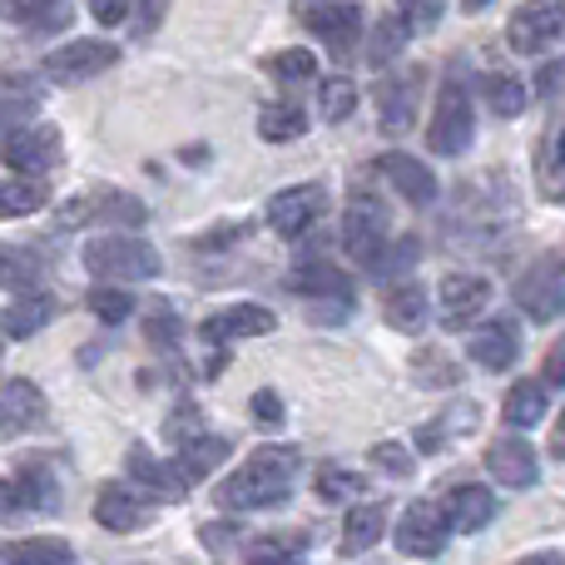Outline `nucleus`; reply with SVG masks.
<instances>
[{
	"mask_svg": "<svg viewBox=\"0 0 565 565\" xmlns=\"http://www.w3.org/2000/svg\"><path fill=\"white\" fill-rule=\"evenodd\" d=\"M516 565H565L561 551H536V556H521Z\"/></svg>",
	"mask_w": 565,
	"mask_h": 565,
	"instance_id": "13d9d810",
	"label": "nucleus"
},
{
	"mask_svg": "<svg viewBox=\"0 0 565 565\" xmlns=\"http://www.w3.org/2000/svg\"><path fill=\"white\" fill-rule=\"evenodd\" d=\"M282 288L298 292V298H308V302H318V298H352V278L342 274L338 264H322V258H302V264L282 278Z\"/></svg>",
	"mask_w": 565,
	"mask_h": 565,
	"instance_id": "a878e982",
	"label": "nucleus"
},
{
	"mask_svg": "<svg viewBox=\"0 0 565 565\" xmlns=\"http://www.w3.org/2000/svg\"><path fill=\"white\" fill-rule=\"evenodd\" d=\"M60 302L50 298V292H20L15 302H6V312H0V332L15 342L35 338V332H45L50 322H55Z\"/></svg>",
	"mask_w": 565,
	"mask_h": 565,
	"instance_id": "bb28decb",
	"label": "nucleus"
},
{
	"mask_svg": "<svg viewBox=\"0 0 565 565\" xmlns=\"http://www.w3.org/2000/svg\"><path fill=\"white\" fill-rule=\"evenodd\" d=\"M467 358L477 362V367H487V372L516 367V362H521V322L507 318V312H501V318H487L467 338Z\"/></svg>",
	"mask_w": 565,
	"mask_h": 565,
	"instance_id": "dca6fc26",
	"label": "nucleus"
},
{
	"mask_svg": "<svg viewBox=\"0 0 565 565\" xmlns=\"http://www.w3.org/2000/svg\"><path fill=\"white\" fill-rule=\"evenodd\" d=\"M536 89H541V95H561V89H565V60H546V65H541Z\"/></svg>",
	"mask_w": 565,
	"mask_h": 565,
	"instance_id": "6e6d98bb",
	"label": "nucleus"
},
{
	"mask_svg": "<svg viewBox=\"0 0 565 565\" xmlns=\"http://www.w3.org/2000/svg\"><path fill=\"white\" fill-rule=\"evenodd\" d=\"M79 264L89 268L95 282H109V288H125V282H149L159 278V248L139 234H99L79 248Z\"/></svg>",
	"mask_w": 565,
	"mask_h": 565,
	"instance_id": "f03ea898",
	"label": "nucleus"
},
{
	"mask_svg": "<svg viewBox=\"0 0 565 565\" xmlns=\"http://www.w3.org/2000/svg\"><path fill=\"white\" fill-rule=\"evenodd\" d=\"M412 377H417L422 387H457V382H461V367L447 358V352L417 348V352H412Z\"/></svg>",
	"mask_w": 565,
	"mask_h": 565,
	"instance_id": "a19ab883",
	"label": "nucleus"
},
{
	"mask_svg": "<svg viewBox=\"0 0 565 565\" xmlns=\"http://www.w3.org/2000/svg\"><path fill=\"white\" fill-rule=\"evenodd\" d=\"M95 521H99L105 531H119V536H129V531H145L149 521H154V507H149V497H139L135 487L115 481V487H99V497H95Z\"/></svg>",
	"mask_w": 565,
	"mask_h": 565,
	"instance_id": "aec40b11",
	"label": "nucleus"
},
{
	"mask_svg": "<svg viewBox=\"0 0 565 565\" xmlns=\"http://www.w3.org/2000/svg\"><path fill=\"white\" fill-rule=\"evenodd\" d=\"M264 70L274 79H282V85H308V79H318V55H312V50H302V45H292V50L268 55Z\"/></svg>",
	"mask_w": 565,
	"mask_h": 565,
	"instance_id": "ea45409f",
	"label": "nucleus"
},
{
	"mask_svg": "<svg viewBox=\"0 0 565 565\" xmlns=\"http://www.w3.org/2000/svg\"><path fill=\"white\" fill-rule=\"evenodd\" d=\"M352 312H358V302H352V298H318V302H302V318L318 322V328H338V322H348Z\"/></svg>",
	"mask_w": 565,
	"mask_h": 565,
	"instance_id": "de8ad7c7",
	"label": "nucleus"
},
{
	"mask_svg": "<svg viewBox=\"0 0 565 565\" xmlns=\"http://www.w3.org/2000/svg\"><path fill=\"white\" fill-rule=\"evenodd\" d=\"M407 40H412V30L402 25L397 15H382L377 25H372V35H367V45H362V55H367L372 70H387L392 60L407 50Z\"/></svg>",
	"mask_w": 565,
	"mask_h": 565,
	"instance_id": "c9c22d12",
	"label": "nucleus"
},
{
	"mask_svg": "<svg viewBox=\"0 0 565 565\" xmlns=\"http://www.w3.org/2000/svg\"><path fill=\"white\" fill-rule=\"evenodd\" d=\"M298 477H302V457L292 447H258L244 467L218 481L214 501L218 511H234V516H244V511H278L292 501Z\"/></svg>",
	"mask_w": 565,
	"mask_h": 565,
	"instance_id": "f257e3e1",
	"label": "nucleus"
},
{
	"mask_svg": "<svg viewBox=\"0 0 565 565\" xmlns=\"http://www.w3.org/2000/svg\"><path fill=\"white\" fill-rule=\"evenodd\" d=\"M35 105H40V95L30 79H0V139L25 129L35 119Z\"/></svg>",
	"mask_w": 565,
	"mask_h": 565,
	"instance_id": "72a5a7b5",
	"label": "nucleus"
},
{
	"mask_svg": "<svg viewBox=\"0 0 565 565\" xmlns=\"http://www.w3.org/2000/svg\"><path fill=\"white\" fill-rule=\"evenodd\" d=\"M199 431H204V417H199V407H179L174 417L164 422V437L174 441V447H184V441H194Z\"/></svg>",
	"mask_w": 565,
	"mask_h": 565,
	"instance_id": "3c124183",
	"label": "nucleus"
},
{
	"mask_svg": "<svg viewBox=\"0 0 565 565\" xmlns=\"http://www.w3.org/2000/svg\"><path fill=\"white\" fill-rule=\"evenodd\" d=\"M248 565H298V561H248Z\"/></svg>",
	"mask_w": 565,
	"mask_h": 565,
	"instance_id": "e2e57ef3",
	"label": "nucleus"
},
{
	"mask_svg": "<svg viewBox=\"0 0 565 565\" xmlns=\"http://www.w3.org/2000/svg\"><path fill=\"white\" fill-rule=\"evenodd\" d=\"M551 412V387L541 377H521L516 387L507 392V402H501V417H507L511 431H531L541 427Z\"/></svg>",
	"mask_w": 565,
	"mask_h": 565,
	"instance_id": "c85d7f7f",
	"label": "nucleus"
},
{
	"mask_svg": "<svg viewBox=\"0 0 565 565\" xmlns=\"http://www.w3.org/2000/svg\"><path fill=\"white\" fill-rule=\"evenodd\" d=\"M50 417L45 392L35 387L30 377H10L0 382V431L6 437H25V431H40Z\"/></svg>",
	"mask_w": 565,
	"mask_h": 565,
	"instance_id": "a211bd4d",
	"label": "nucleus"
},
{
	"mask_svg": "<svg viewBox=\"0 0 565 565\" xmlns=\"http://www.w3.org/2000/svg\"><path fill=\"white\" fill-rule=\"evenodd\" d=\"M487 471H491V481H497V487L531 491L541 481V457H536V447H531L521 431H507V437H497L487 447Z\"/></svg>",
	"mask_w": 565,
	"mask_h": 565,
	"instance_id": "4468645a",
	"label": "nucleus"
},
{
	"mask_svg": "<svg viewBox=\"0 0 565 565\" xmlns=\"http://www.w3.org/2000/svg\"><path fill=\"white\" fill-rule=\"evenodd\" d=\"M511 298H516V308L526 312L531 322H556L565 312V264L561 258H541V264H531L526 274L516 278Z\"/></svg>",
	"mask_w": 565,
	"mask_h": 565,
	"instance_id": "1a4fd4ad",
	"label": "nucleus"
},
{
	"mask_svg": "<svg viewBox=\"0 0 565 565\" xmlns=\"http://www.w3.org/2000/svg\"><path fill=\"white\" fill-rule=\"evenodd\" d=\"M248 412H254V422L264 431H278L282 422H288V407H282V397H278L274 387H258L254 397H248Z\"/></svg>",
	"mask_w": 565,
	"mask_h": 565,
	"instance_id": "09e8293b",
	"label": "nucleus"
},
{
	"mask_svg": "<svg viewBox=\"0 0 565 565\" xmlns=\"http://www.w3.org/2000/svg\"><path fill=\"white\" fill-rule=\"evenodd\" d=\"M278 328V312L264 308V302H234V308L214 312V318L199 322V338L209 348H228V342H248V338H264V332Z\"/></svg>",
	"mask_w": 565,
	"mask_h": 565,
	"instance_id": "2eb2a0df",
	"label": "nucleus"
},
{
	"mask_svg": "<svg viewBox=\"0 0 565 565\" xmlns=\"http://www.w3.org/2000/svg\"><path fill=\"white\" fill-rule=\"evenodd\" d=\"M125 467H129V481H135L139 497H149V501H184L189 497V487L179 481L174 461H159L149 447H129Z\"/></svg>",
	"mask_w": 565,
	"mask_h": 565,
	"instance_id": "412c9836",
	"label": "nucleus"
},
{
	"mask_svg": "<svg viewBox=\"0 0 565 565\" xmlns=\"http://www.w3.org/2000/svg\"><path fill=\"white\" fill-rule=\"evenodd\" d=\"M372 467L397 477V481H407L412 471H417V461H412V451L402 447V441H377V447H372Z\"/></svg>",
	"mask_w": 565,
	"mask_h": 565,
	"instance_id": "49530a36",
	"label": "nucleus"
},
{
	"mask_svg": "<svg viewBox=\"0 0 565 565\" xmlns=\"http://www.w3.org/2000/svg\"><path fill=\"white\" fill-rule=\"evenodd\" d=\"M145 338L154 342V348H174V342L184 338V322H179V312L159 308V312H149V322H145Z\"/></svg>",
	"mask_w": 565,
	"mask_h": 565,
	"instance_id": "8fccbe9b",
	"label": "nucleus"
},
{
	"mask_svg": "<svg viewBox=\"0 0 565 565\" xmlns=\"http://www.w3.org/2000/svg\"><path fill=\"white\" fill-rule=\"evenodd\" d=\"M441 511H447V526L451 531H461V536H477V531H487L491 521H497V491L477 487V481H467V487H451V497L441 501Z\"/></svg>",
	"mask_w": 565,
	"mask_h": 565,
	"instance_id": "5701e85b",
	"label": "nucleus"
},
{
	"mask_svg": "<svg viewBox=\"0 0 565 565\" xmlns=\"http://www.w3.org/2000/svg\"><path fill=\"white\" fill-rule=\"evenodd\" d=\"M561 35H565V6H556V0L516 10V20L507 25L511 50H521V55H546Z\"/></svg>",
	"mask_w": 565,
	"mask_h": 565,
	"instance_id": "f3484780",
	"label": "nucleus"
},
{
	"mask_svg": "<svg viewBox=\"0 0 565 565\" xmlns=\"http://www.w3.org/2000/svg\"><path fill=\"white\" fill-rule=\"evenodd\" d=\"M89 15H95V25H125L129 0H89Z\"/></svg>",
	"mask_w": 565,
	"mask_h": 565,
	"instance_id": "5fc2aeb1",
	"label": "nucleus"
},
{
	"mask_svg": "<svg viewBox=\"0 0 565 565\" xmlns=\"http://www.w3.org/2000/svg\"><path fill=\"white\" fill-rule=\"evenodd\" d=\"M6 511H15V501H10V481H0V516Z\"/></svg>",
	"mask_w": 565,
	"mask_h": 565,
	"instance_id": "bf43d9fd",
	"label": "nucleus"
},
{
	"mask_svg": "<svg viewBox=\"0 0 565 565\" xmlns=\"http://www.w3.org/2000/svg\"><path fill=\"white\" fill-rule=\"evenodd\" d=\"M471 139H477V105H471V89L461 75H447L437 89L431 125H427V149L441 159H457L471 149Z\"/></svg>",
	"mask_w": 565,
	"mask_h": 565,
	"instance_id": "7ed1b4c3",
	"label": "nucleus"
},
{
	"mask_svg": "<svg viewBox=\"0 0 565 565\" xmlns=\"http://www.w3.org/2000/svg\"><path fill=\"white\" fill-rule=\"evenodd\" d=\"M0 20L20 25L25 35H55L75 20V0H0Z\"/></svg>",
	"mask_w": 565,
	"mask_h": 565,
	"instance_id": "393cba45",
	"label": "nucleus"
},
{
	"mask_svg": "<svg viewBox=\"0 0 565 565\" xmlns=\"http://www.w3.org/2000/svg\"><path fill=\"white\" fill-rule=\"evenodd\" d=\"M417 254H422V244L407 234V238H397V244H387V248H382V254H377V264H372L367 274H372V278H382V282H387V278H402V274H412V264H417Z\"/></svg>",
	"mask_w": 565,
	"mask_h": 565,
	"instance_id": "c03bdc74",
	"label": "nucleus"
},
{
	"mask_svg": "<svg viewBox=\"0 0 565 565\" xmlns=\"http://www.w3.org/2000/svg\"><path fill=\"white\" fill-rule=\"evenodd\" d=\"M10 501L25 511H40V516H50V511H60V481L55 471L45 467V461H25V467L15 471V481H10Z\"/></svg>",
	"mask_w": 565,
	"mask_h": 565,
	"instance_id": "cd10ccee",
	"label": "nucleus"
},
{
	"mask_svg": "<svg viewBox=\"0 0 565 565\" xmlns=\"http://www.w3.org/2000/svg\"><path fill=\"white\" fill-rule=\"evenodd\" d=\"M487 6H497V0H461V10H467V15H477V10H487Z\"/></svg>",
	"mask_w": 565,
	"mask_h": 565,
	"instance_id": "052dcab7",
	"label": "nucleus"
},
{
	"mask_svg": "<svg viewBox=\"0 0 565 565\" xmlns=\"http://www.w3.org/2000/svg\"><path fill=\"white\" fill-rule=\"evenodd\" d=\"M254 129H258L264 145H292V139L308 135V109L292 105V99H274V105L258 109Z\"/></svg>",
	"mask_w": 565,
	"mask_h": 565,
	"instance_id": "2f4dec72",
	"label": "nucleus"
},
{
	"mask_svg": "<svg viewBox=\"0 0 565 565\" xmlns=\"http://www.w3.org/2000/svg\"><path fill=\"white\" fill-rule=\"evenodd\" d=\"M377 174L387 179L392 189H397L402 199H407L412 209H427V204H437V174L427 169V159H417V154H402V149H392V154H382L377 159Z\"/></svg>",
	"mask_w": 565,
	"mask_h": 565,
	"instance_id": "6ab92c4d",
	"label": "nucleus"
},
{
	"mask_svg": "<svg viewBox=\"0 0 565 565\" xmlns=\"http://www.w3.org/2000/svg\"><path fill=\"white\" fill-rule=\"evenodd\" d=\"M392 218H387V204H382L372 189H358V194L348 199V214H342V248H348L352 264L372 268L377 264V254L392 244Z\"/></svg>",
	"mask_w": 565,
	"mask_h": 565,
	"instance_id": "20e7f679",
	"label": "nucleus"
},
{
	"mask_svg": "<svg viewBox=\"0 0 565 565\" xmlns=\"http://www.w3.org/2000/svg\"><path fill=\"white\" fill-rule=\"evenodd\" d=\"M551 457L565 461V412L556 417V427H551Z\"/></svg>",
	"mask_w": 565,
	"mask_h": 565,
	"instance_id": "4d7b16f0",
	"label": "nucleus"
},
{
	"mask_svg": "<svg viewBox=\"0 0 565 565\" xmlns=\"http://www.w3.org/2000/svg\"><path fill=\"white\" fill-rule=\"evenodd\" d=\"M85 224H145V204L119 189H95V194L70 199L55 214V228H85Z\"/></svg>",
	"mask_w": 565,
	"mask_h": 565,
	"instance_id": "9b49d317",
	"label": "nucleus"
},
{
	"mask_svg": "<svg viewBox=\"0 0 565 565\" xmlns=\"http://www.w3.org/2000/svg\"><path fill=\"white\" fill-rule=\"evenodd\" d=\"M0 358H6V342H0Z\"/></svg>",
	"mask_w": 565,
	"mask_h": 565,
	"instance_id": "0e129e2a",
	"label": "nucleus"
},
{
	"mask_svg": "<svg viewBox=\"0 0 565 565\" xmlns=\"http://www.w3.org/2000/svg\"><path fill=\"white\" fill-rule=\"evenodd\" d=\"M422 85H427V75H422V65L387 70V75L377 79V125H382V135L402 139L412 125H417Z\"/></svg>",
	"mask_w": 565,
	"mask_h": 565,
	"instance_id": "0eeeda50",
	"label": "nucleus"
},
{
	"mask_svg": "<svg viewBox=\"0 0 565 565\" xmlns=\"http://www.w3.org/2000/svg\"><path fill=\"white\" fill-rule=\"evenodd\" d=\"M382 531H387V507H377V501L348 507V516H342V556L348 561L367 556V551L382 541Z\"/></svg>",
	"mask_w": 565,
	"mask_h": 565,
	"instance_id": "c756f323",
	"label": "nucleus"
},
{
	"mask_svg": "<svg viewBox=\"0 0 565 565\" xmlns=\"http://www.w3.org/2000/svg\"><path fill=\"white\" fill-rule=\"evenodd\" d=\"M50 204V184L40 179H6L0 184V218H25V214H40Z\"/></svg>",
	"mask_w": 565,
	"mask_h": 565,
	"instance_id": "e433bc0d",
	"label": "nucleus"
},
{
	"mask_svg": "<svg viewBox=\"0 0 565 565\" xmlns=\"http://www.w3.org/2000/svg\"><path fill=\"white\" fill-rule=\"evenodd\" d=\"M40 282H45L40 254H30V248H20V244H0V288L20 298V292H35Z\"/></svg>",
	"mask_w": 565,
	"mask_h": 565,
	"instance_id": "473e14b6",
	"label": "nucleus"
},
{
	"mask_svg": "<svg viewBox=\"0 0 565 565\" xmlns=\"http://www.w3.org/2000/svg\"><path fill=\"white\" fill-rule=\"evenodd\" d=\"M234 457V441L218 437V431H199L194 441H184V447H174V471L184 487H199V481L209 477V471H218L224 461Z\"/></svg>",
	"mask_w": 565,
	"mask_h": 565,
	"instance_id": "b1692460",
	"label": "nucleus"
},
{
	"mask_svg": "<svg viewBox=\"0 0 565 565\" xmlns=\"http://www.w3.org/2000/svg\"><path fill=\"white\" fill-rule=\"evenodd\" d=\"M392 15L402 20V25L412 30V35H427V30L441 25V15H447V0H397V10Z\"/></svg>",
	"mask_w": 565,
	"mask_h": 565,
	"instance_id": "a18cd8bd",
	"label": "nucleus"
},
{
	"mask_svg": "<svg viewBox=\"0 0 565 565\" xmlns=\"http://www.w3.org/2000/svg\"><path fill=\"white\" fill-rule=\"evenodd\" d=\"M487 302H491V282L481 274H447L437 288V318L447 332H467L487 312Z\"/></svg>",
	"mask_w": 565,
	"mask_h": 565,
	"instance_id": "ddd939ff",
	"label": "nucleus"
},
{
	"mask_svg": "<svg viewBox=\"0 0 565 565\" xmlns=\"http://www.w3.org/2000/svg\"><path fill=\"white\" fill-rule=\"evenodd\" d=\"M477 417H481L477 402H451V407H441L431 422H422L417 437H412V447H417L422 457H437V451H447L457 437H471Z\"/></svg>",
	"mask_w": 565,
	"mask_h": 565,
	"instance_id": "4be33fe9",
	"label": "nucleus"
},
{
	"mask_svg": "<svg viewBox=\"0 0 565 565\" xmlns=\"http://www.w3.org/2000/svg\"><path fill=\"white\" fill-rule=\"evenodd\" d=\"M318 115L328 119V125H348V119L358 115V85H352L348 75H328L318 85Z\"/></svg>",
	"mask_w": 565,
	"mask_h": 565,
	"instance_id": "58836bf2",
	"label": "nucleus"
},
{
	"mask_svg": "<svg viewBox=\"0 0 565 565\" xmlns=\"http://www.w3.org/2000/svg\"><path fill=\"white\" fill-rule=\"evenodd\" d=\"M427 312H431L427 282H397V288H387V298H382V318L397 332H422L427 328Z\"/></svg>",
	"mask_w": 565,
	"mask_h": 565,
	"instance_id": "7c9ffc66",
	"label": "nucleus"
},
{
	"mask_svg": "<svg viewBox=\"0 0 565 565\" xmlns=\"http://www.w3.org/2000/svg\"><path fill=\"white\" fill-rule=\"evenodd\" d=\"M541 382H546V387H565V338L551 342L546 367H541Z\"/></svg>",
	"mask_w": 565,
	"mask_h": 565,
	"instance_id": "864d4df0",
	"label": "nucleus"
},
{
	"mask_svg": "<svg viewBox=\"0 0 565 565\" xmlns=\"http://www.w3.org/2000/svg\"><path fill=\"white\" fill-rule=\"evenodd\" d=\"M10 565H75V546L65 536H25L6 546Z\"/></svg>",
	"mask_w": 565,
	"mask_h": 565,
	"instance_id": "f704fd0d",
	"label": "nucleus"
},
{
	"mask_svg": "<svg viewBox=\"0 0 565 565\" xmlns=\"http://www.w3.org/2000/svg\"><path fill=\"white\" fill-rule=\"evenodd\" d=\"M312 487H318V497L322 501H338V507H348L352 497H362L367 491V477H358V471H348V467H318V477H312Z\"/></svg>",
	"mask_w": 565,
	"mask_h": 565,
	"instance_id": "79ce46f5",
	"label": "nucleus"
},
{
	"mask_svg": "<svg viewBox=\"0 0 565 565\" xmlns=\"http://www.w3.org/2000/svg\"><path fill=\"white\" fill-rule=\"evenodd\" d=\"M322 214H328V184H292V189H278L274 199H268L264 218L268 228H274L278 238H302L312 234V228L322 224Z\"/></svg>",
	"mask_w": 565,
	"mask_h": 565,
	"instance_id": "423d86ee",
	"label": "nucleus"
},
{
	"mask_svg": "<svg viewBox=\"0 0 565 565\" xmlns=\"http://www.w3.org/2000/svg\"><path fill=\"white\" fill-rule=\"evenodd\" d=\"M362 20L367 15H362L358 0H318V6H308V35L322 40L328 55L348 60L362 45V30H367Z\"/></svg>",
	"mask_w": 565,
	"mask_h": 565,
	"instance_id": "9d476101",
	"label": "nucleus"
},
{
	"mask_svg": "<svg viewBox=\"0 0 565 565\" xmlns=\"http://www.w3.org/2000/svg\"><path fill=\"white\" fill-rule=\"evenodd\" d=\"M129 10H135V30H139V35H154V30L164 25L169 0H129Z\"/></svg>",
	"mask_w": 565,
	"mask_h": 565,
	"instance_id": "603ef678",
	"label": "nucleus"
},
{
	"mask_svg": "<svg viewBox=\"0 0 565 565\" xmlns=\"http://www.w3.org/2000/svg\"><path fill=\"white\" fill-rule=\"evenodd\" d=\"M551 164H565V135L556 139V154H551Z\"/></svg>",
	"mask_w": 565,
	"mask_h": 565,
	"instance_id": "680f3d73",
	"label": "nucleus"
},
{
	"mask_svg": "<svg viewBox=\"0 0 565 565\" xmlns=\"http://www.w3.org/2000/svg\"><path fill=\"white\" fill-rule=\"evenodd\" d=\"M0 159H6V169H15L20 179H40L45 169L60 164V129L55 125L15 129V135L0 139Z\"/></svg>",
	"mask_w": 565,
	"mask_h": 565,
	"instance_id": "f8f14e48",
	"label": "nucleus"
},
{
	"mask_svg": "<svg viewBox=\"0 0 565 565\" xmlns=\"http://www.w3.org/2000/svg\"><path fill=\"white\" fill-rule=\"evenodd\" d=\"M481 99H487L501 119H516L521 109H526V85H521L516 75H507V70H491V75H481Z\"/></svg>",
	"mask_w": 565,
	"mask_h": 565,
	"instance_id": "4c0bfd02",
	"label": "nucleus"
},
{
	"mask_svg": "<svg viewBox=\"0 0 565 565\" xmlns=\"http://www.w3.org/2000/svg\"><path fill=\"white\" fill-rule=\"evenodd\" d=\"M85 302H89V312H95L99 322H109V328H115V322H125V318H135V292H129V288H109V282H95Z\"/></svg>",
	"mask_w": 565,
	"mask_h": 565,
	"instance_id": "37998d69",
	"label": "nucleus"
},
{
	"mask_svg": "<svg viewBox=\"0 0 565 565\" xmlns=\"http://www.w3.org/2000/svg\"><path fill=\"white\" fill-rule=\"evenodd\" d=\"M119 65V45L115 40H99V35H79V40H65L45 55V79L50 85H85V79L105 75V70Z\"/></svg>",
	"mask_w": 565,
	"mask_h": 565,
	"instance_id": "39448f33",
	"label": "nucleus"
},
{
	"mask_svg": "<svg viewBox=\"0 0 565 565\" xmlns=\"http://www.w3.org/2000/svg\"><path fill=\"white\" fill-rule=\"evenodd\" d=\"M392 541H397V551L402 556H412V561H437L441 551H447V541H451V526H447L441 501H412V507L402 511Z\"/></svg>",
	"mask_w": 565,
	"mask_h": 565,
	"instance_id": "6e6552de",
	"label": "nucleus"
}]
</instances>
